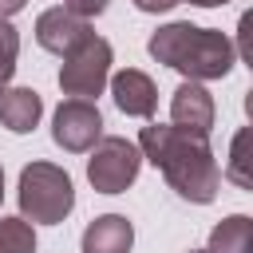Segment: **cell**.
Wrapping results in <instances>:
<instances>
[{
	"instance_id": "6da1fadb",
	"label": "cell",
	"mask_w": 253,
	"mask_h": 253,
	"mask_svg": "<svg viewBox=\"0 0 253 253\" xmlns=\"http://www.w3.org/2000/svg\"><path fill=\"white\" fill-rule=\"evenodd\" d=\"M138 150L146 162H154L166 178V186L194 202L210 206L221 186V166L210 150V134H190L174 123H146L138 130Z\"/></svg>"
},
{
	"instance_id": "7a4b0ae2",
	"label": "cell",
	"mask_w": 253,
	"mask_h": 253,
	"mask_svg": "<svg viewBox=\"0 0 253 253\" xmlns=\"http://www.w3.org/2000/svg\"><path fill=\"white\" fill-rule=\"evenodd\" d=\"M146 51L182 71L186 79L194 83H210V79H225L237 63V47L225 32L217 28H198L190 20H174V24H162L150 40H146Z\"/></svg>"
},
{
	"instance_id": "3957f363",
	"label": "cell",
	"mask_w": 253,
	"mask_h": 253,
	"mask_svg": "<svg viewBox=\"0 0 253 253\" xmlns=\"http://www.w3.org/2000/svg\"><path fill=\"white\" fill-rule=\"evenodd\" d=\"M16 202L20 217H28L32 225H59L75 210V182L55 162H28L20 170Z\"/></svg>"
},
{
	"instance_id": "277c9868",
	"label": "cell",
	"mask_w": 253,
	"mask_h": 253,
	"mask_svg": "<svg viewBox=\"0 0 253 253\" xmlns=\"http://www.w3.org/2000/svg\"><path fill=\"white\" fill-rule=\"evenodd\" d=\"M87 154H91L87 158V182L95 186V194H123L126 186H134V178L142 170L138 142H130L123 134H103Z\"/></svg>"
},
{
	"instance_id": "5b68a950",
	"label": "cell",
	"mask_w": 253,
	"mask_h": 253,
	"mask_svg": "<svg viewBox=\"0 0 253 253\" xmlns=\"http://www.w3.org/2000/svg\"><path fill=\"white\" fill-rule=\"evenodd\" d=\"M111 63H115V51L103 36H91L79 51L63 55V67H59V87L67 99H99L107 79H111Z\"/></svg>"
},
{
	"instance_id": "8992f818",
	"label": "cell",
	"mask_w": 253,
	"mask_h": 253,
	"mask_svg": "<svg viewBox=\"0 0 253 253\" xmlns=\"http://www.w3.org/2000/svg\"><path fill=\"white\" fill-rule=\"evenodd\" d=\"M103 138V115L91 99H63L51 115V142L67 154H87Z\"/></svg>"
},
{
	"instance_id": "52a82bcc",
	"label": "cell",
	"mask_w": 253,
	"mask_h": 253,
	"mask_svg": "<svg viewBox=\"0 0 253 253\" xmlns=\"http://www.w3.org/2000/svg\"><path fill=\"white\" fill-rule=\"evenodd\" d=\"M95 36V28H91V20H83V16H75V12H67L63 4H55V8H47V12H40L36 16V43L43 47V51H51V55H71V51H79L87 40Z\"/></svg>"
},
{
	"instance_id": "ba28073f",
	"label": "cell",
	"mask_w": 253,
	"mask_h": 253,
	"mask_svg": "<svg viewBox=\"0 0 253 253\" xmlns=\"http://www.w3.org/2000/svg\"><path fill=\"white\" fill-rule=\"evenodd\" d=\"M213 119H217V107H213V95L206 91V83L182 79L174 99H170V123L190 130V134H210Z\"/></svg>"
},
{
	"instance_id": "9c48e42d",
	"label": "cell",
	"mask_w": 253,
	"mask_h": 253,
	"mask_svg": "<svg viewBox=\"0 0 253 253\" xmlns=\"http://www.w3.org/2000/svg\"><path fill=\"white\" fill-rule=\"evenodd\" d=\"M107 87H111L115 107H119L123 115H130V119H150L154 107H158V87H154V79H150L146 71H138V67L115 71V75L107 79Z\"/></svg>"
},
{
	"instance_id": "30bf717a",
	"label": "cell",
	"mask_w": 253,
	"mask_h": 253,
	"mask_svg": "<svg viewBox=\"0 0 253 253\" xmlns=\"http://www.w3.org/2000/svg\"><path fill=\"white\" fill-rule=\"evenodd\" d=\"M130 245H134V225L123 213L95 217L83 229V237H79V249L83 253H130Z\"/></svg>"
},
{
	"instance_id": "8fae6325",
	"label": "cell",
	"mask_w": 253,
	"mask_h": 253,
	"mask_svg": "<svg viewBox=\"0 0 253 253\" xmlns=\"http://www.w3.org/2000/svg\"><path fill=\"white\" fill-rule=\"evenodd\" d=\"M43 119V99L36 87H4L0 91V123L12 134H28L36 130Z\"/></svg>"
},
{
	"instance_id": "7c38bea8",
	"label": "cell",
	"mask_w": 253,
	"mask_h": 253,
	"mask_svg": "<svg viewBox=\"0 0 253 253\" xmlns=\"http://www.w3.org/2000/svg\"><path fill=\"white\" fill-rule=\"evenodd\" d=\"M210 253H253V217L229 213L210 229Z\"/></svg>"
},
{
	"instance_id": "4fadbf2b",
	"label": "cell",
	"mask_w": 253,
	"mask_h": 253,
	"mask_svg": "<svg viewBox=\"0 0 253 253\" xmlns=\"http://www.w3.org/2000/svg\"><path fill=\"white\" fill-rule=\"evenodd\" d=\"M0 253H36V229L28 217H0Z\"/></svg>"
},
{
	"instance_id": "5bb4252c",
	"label": "cell",
	"mask_w": 253,
	"mask_h": 253,
	"mask_svg": "<svg viewBox=\"0 0 253 253\" xmlns=\"http://www.w3.org/2000/svg\"><path fill=\"white\" fill-rule=\"evenodd\" d=\"M16 55H20V32L12 28V20H0V91L16 75Z\"/></svg>"
},
{
	"instance_id": "9a60e30c",
	"label": "cell",
	"mask_w": 253,
	"mask_h": 253,
	"mask_svg": "<svg viewBox=\"0 0 253 253\" xmlns=\"http://www.w3.org/2000/svg\"><path fill=\"white\" fill-rule=\"evenodd\" d=\"M245 142H249V126H241V130L233 134V142H229V166H225V174H229L241 190L253 186V178H249V170H245Z\"/></svg>"
},
{
	"instance_id": "2e32d148",
	"label": "cell",
	"mask_w": 253,
	"mask_h": 253,
	"mask_svg": "<svg viewBox=\"0 0 253 253\" xmlns=\"http://www.w3.org/2000/svg\"><path fill=\"white\" fill-rule=\"evenodd\" d=\"M107 4H111V0H63V8H67V12H75V16H83V20L103 16V12H107Z\"/></svg>"
},
{
	"instance_id": "e0dca14e",
	"label": "cell",
	"mask_w": 253,
	"mask_h": 253,
	"mask_svg": "<svg viewBox=\"0 0 253 253\" xmlns=\"http://www.w3.org/2000/svg\"><path fill=\"white\" fill-rule=\"evenodd\" d=\"M138 12H150V16H158V12H170L174 4H182V0H130Z\"/></svg>"
},
{
	"instance_id": "ac0fdd59",
	"label": "cell",
	"mask_w": 253,
	"mask_h": 253,
	"mask_svg": "<svg viewBox=\"0 0 253 253\" xmlns=\"http://www.w3.org/2000/svg\"><path fill=\"white\" fill-rule=\"evenodd\" d=\"M28 0H0V20H12L16 12H24Z\"/></svg>"
},
{
	"instance_id": "d6986e66",
	"label": "cell",
	"mask_w": 253,
	"mask_h": 253,
	"mask_svg": "<svg viewBox=\"0 0 253 253\" xmlns=\"http://www.w3.org/2000/svg\"><path fill=\"white\" fill-rule=\"evenodd\" d=\"M186 4H194V8H221V4H229V0H186Z\"/></svg>"
},
{
	"instance_id": "ffe728a7",
	"label": "cell",
	"mask_w": 253,
	"mask_h": 253,
	"mask_svg": "<svg viewBox=\"0 0 253 253\" xmlns=\"http://www.w3.org/2000/svg\"><path fill=\"white\" fill-rule=\"evenodd\" d=\"M0 202H4V166H0Z\"/></svg>"
},
{
	"instance_id": "44dd1931",
	"label": "cell",
	"mask_w": 253,
	"mask_h": 253,
	"mask_svg": "<svg viewBox=\"0 0 253 253\" xmlns=\"http://www.w3.org/2000/svg\"><path fill=\"white\" fill-rule=\"evenodd\" d=\"M190 253H210V249H190Z\"/></svg>"
}]
</instances>
